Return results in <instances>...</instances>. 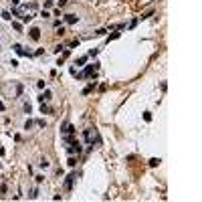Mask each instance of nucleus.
Returning a JSON list of instances; mask_svg holds the SVG:
<instances>
[{
    "label": "nucleus",
    "instance_id": "19",
    "mask_svg": "<svg viewBox=\"0 0 202 202\" xmlns=\"http://www.w3.org/2000/svg\"><path fill=\"white\" fill-rule=\"evenodd\" d=\"M63 49H65V46H63V44H59V46H55V49H53V51H55V53H61V51H63Z\"/></svg>",
    "mask_w": 202,
    "mask_h": 202
},
{
    "label": "nucleus",
    "instance_id": "20",
    "mask_svg": "<svg viewBox=\"0 0 202 202\" xmlns=\"http://www.w3.org/2000/svg\"><path fill=\"white\" fill-rule=\"evenodd\" d=\"M0 194H6V184H0Z\"/></svg>",
    "mask_w": 202,
    "mask_h": 202
},
{
    "label": "nucleus",
    "instance_id": "1",
    "mask_svg": "<svg viewBox=\"0 0 202 202\" xmlns=\"http://www.w3.org/2000/svg\"><path fill=\"white\" fill-rule=\"evenodd\" d=\"M75 180H77V174H75V172L67 176V180H65V188H67V190H71V188H73V184H75Z\"/></svg>",
    "mask_w": 202,
    "mask_h": 202
},
{
    "label": "nucleus",
    "instance_id": "9",
    "mask_svg": "<svg viewBox=\"0 0 202 202\" xmlns=\"http://www.w3.org/2000/svg\"><path fill=\"white\" fill-rule=\"evenodd\" d=\"M2 18H4V20H10V18H12V14H10L8 10H4V12H2Z\"/></svg>",
    "mask_w": 202,
    "mask_h": 202
},
{
    "label": "nucleus",
    "instance_id": "23",
    "mask_svg": "<svg viewBox=\"0 0 202 202\" xmlns=\"http://www.w3.org/2000/svg\"><path fill=\"white\" fill-rule=\"evenodd\" d=\"M10 4H12V6H18V4H20V0H10Z\"/></svg>",
    "mask_w": 202,
    "mask_h": 202
},
{
    "label": "nucleus",
    "instance_id": "18",
    "mask_svg": "<svg viewBox=\"0 0 202 202\" xmlns=\"http://www.w3.org/2000/svg\"><path fill=\"white\" fill-rule=\"evenodd\" d=\"M16 95H18V97L22 95V85H16Z\"/></svg>",
    "mask_w": 202,
    "mask_h": 202
},
{
    "label": "nucleus",
    "instance_id": "17",
    "mask_svg": "<svg viewBox=\"0 0 202 202\" xmlns=\"http://www.w3.org/2000/svg\"><path fill=\"white\" fill-rule=\"evenodd\" d=\"M97 53H99V49H91V51H89V57H95Z\"/></svg>",
    "mask_w": 202,
    "mask_h": 202
},
{
    "label": "nucleus",
    "instance_id": "10",
    "mask_svg": "<svg viewBox=\"0 0 202 202\" xmlns=\"http://www.w3.org/2000/svg\"><path fill=\"white\" fill-rule=\"evenodd\" d=\"M85 61H87V57H79V59H77V65H79V67L85 65Z\"/></svg>",
    "mask_w": 202,
    "mask_h": 202
},
{
    "label": "nucleus",
    "instance_id": "11",
    "mask_svg": "<svg viewBox=\"0 0 202 202\" xmlns=\"http://www.w3.org/2000/svg\"><path fill=\"white\" fill-rule=\"evenodd\" d=\"M12 26H14V30H18V33L22 30V24H20V22H12Z\"/></svg>",
    "mask_w": 202,
    "mask_h": 202
},
{
    "label": "nucleus",
    "instance_id": "15",
    "mask_svg": "<svg viewBox=\"0 0 202 202\" xmlns=\"http://www.w3.org/2000/svg\"><path fill=\"white\" fill-rule=\"evenodd\" d=\"M119 35H121V33H113V35H109V39H107V40H115Z\"/></svg>",
    "mask_w": 202,
    "mask_h": 202
},
{
    "label": "nucleus",
    "instance_id": "5",
    "mask_svg": "<svg viewBox=\"0 0 202 202\" xmlns=\"http://www.w3.org/2000/svg\"><path fill=\"white\" fill-rule=\"evenodd\" d=\"M75 131V127L71 125V123H65V127H63V135H71Z\"/></svg>",
    "mask_w": 202,
    "mask_h": 202
},
{
    "label": "nucleus",
    "instance_id": "16",
    "mask_svg": "<svg viewBox=\"0 0 202 202\" xmlns=\"http://www.w3.org/2000/svg\"><path fill=\"white\" fill-rule=\"evenodd\" d=\"M144 119H146V121H152V113L146 111V113H144Z\"/></svg>",
    "mask_w": 202,
    "mask_h": 202
},
{
    "label": "nucleus",
    "instance_id": "14",
    "mask_svg": "<svg viewBox=\"0 0 202 202\" xmlns=\"http://www.w3.org/2000/svg\"><path fill=\"white\" fill-rule=\"evenodd\" d=\"M57 35H59V37H63V35H65V26H61V28H57Z\"/></svg>",
    "mask_w": 202,
    "mask_h": 202
},
{
    "label": "nucleus",
    "instance_id": "13",
    "mask_svg": "<svg viewBox=\"0 0 202 202\" xmlns=\"http://www.w3.org/2000/svg\"><path fill=\"white\" fill-rule=\"evenodd\" d=\"M33 18H35L33 14H24V16H22V20H24V22H28V20H33Z\"/></svg>",
    "mask_w": 202,
    "mask_h": 202
},
{
    "label": "nucleus",
    "instance_id": "7",
    "mask_svg": "<svg viewBox=\"0 0 202 202\" xmlns=\"http://www.w3.org/2000/svg\"><path fill=\"white\" fill-rule=\"evenodd\" d=\"M148 164H150L152 168H156V166H160V158H152V160H150Z\"/></svg>",
    "mask_w": 202,
    "mask_h": 202
},
{
    "label": "nucleus",
    "instance_id": "12",
    "mask_svg": "<svg viewBox=\"0 0 202 202\" xmlns=\"http://www.w3.org/2000/svg\"><path fill=\"white\" fill-rule=\"evenodd\" d=\"M33 127V119H26V123H24V129H30Z\"/></svg>",
    "mask_w": 202,
    "mask_h": 202
},
{
    "label": "nucleus",
    "instance_id": "4",
    "mask_svg": "<svg viewBox=\"0 0 202 202\" xmlns=\"http://www.w3.org/2000/svg\"><path fill=\"white\" fill-rule=\"evenodd\" d=\"M46 99H51V91H49V89H44V93H40V95H39V101H40V103H44Z\"/></svg>",
    "mask_w": 202,
    "mask_h": 202
},
{
    "label": "nucleus",
    "instance_id": "2",
    "mask_svg": "<svg viewBox=\"0 0 202 202\" xmlns=\"http://www.w3.org/2000/svg\"><path fill=\"white\" fill-rule=\"evenodd\" d=\"M97 69H99V63H93V65H89L87 69H85V77H89V75H93V73H97Z\"/></svg>",
    "mask_w": 202,
    "mask_h": 202
},
{
    "label": "nucleus",
    "instance_id": "21",
    "mask_svg": "<svg viewBox=\"0 0 202 202\" xmlns=\"http://www.w3.org/2000/svg\"><path fill=\"white\" fill-rule=\"evenodd\" d=\"M44 8H53V0H46V2H44Z\"/></svg>",
    "mask_w": 202,
    "mask_h": 202
},
{
    "label": "nucleus",
    "instance_id": "22",
    "mask_svg": "<svg viewBox=\"0 0 202 202\" xmlns=\"http://www.w3.org/2000/svg\"><path fill=\"white\" fill-rule=\"evenodd\" d=\"M24 111H26V113H30V103H28V101L24 103Z\"/></svg>",
    "mask_w": 202,
    "mask_h": 202
},
{
    "label": "nucleus",
    "instance_id": "6",
    "mask_svg": "<svg viewBox=\"0 0 202 202\" xmlns=\"http://www.w3.org/2000/svg\"><path fill=\"white\" fill-rule=\"evenodd\" d=\"M65 22L67 24H75L77 22V16H75V14H65Z\"/></svg>",
    "mask_w": 202,
    "mask_h": 202
},
{
    "label": "nucleus",
    "instance_id": "8",
    "mask_svg": "<svg viewBox=\"0 0 202 202\" xmlns=\"http://www.w3.org/2000/svg\"><path fill=\"white\" fill-rule=\"evenodd\" d=\"M40 113H51V109H49V105H40Z\"/></svg>",
    "mask_w": 202,
    "mask_h": 202
},
{
    "label": "nucleus",
    "instance_id": "24",
    "mask_svg": "<svg viewBox=\"0 0 202 202\" xmlns=\"http://www.w3.org/2000/svg\"><path fill=\"white\" fill-rule=\"evenodd\" d=\"M2 109H4V103H2V101H0V111H2Z\"/></svg>",
    "mask_w": 202,
    "mask_h": 202
},
{
    "label": "nucleus",
    "instance_id": "3",
    "mask_svg": "<svg viewBox=\"0 0 202 202\" xmlns=\"http://www.w3.org/2000/svg\"><path fill=\"white\" fill-rule=\"evenodd\" d=\"M28 33H30V39H33V40H39L40 39V28H37V26H33Z\"/></svg>",
    "mask_w": 202,
    "mask_h": 202
}]
</instances>
